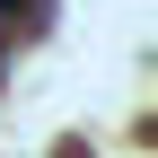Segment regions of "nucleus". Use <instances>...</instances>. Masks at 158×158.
<instances>
[{
  "instance_id": "obj_1",
  "label": "nucleus",
  "mask_w": 158,
  "mask_h": 158,
  "mask_svg": "<svg viewBox=\"0 0 158 158\" xmlns=\"http://www.w3.org/2000/svg\"><path fill=\"white\" fill-rule=\"evenodd\" d=\"M0 9H9V0H0Z\"/></svg>"
}]
</instances>
